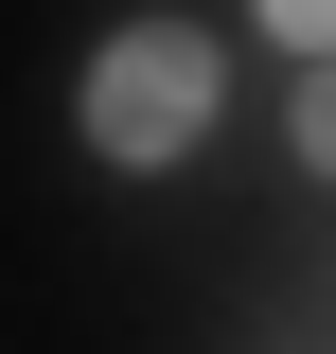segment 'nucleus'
<instances>
[{"label": "nucleus", "mask_w": 336, "mask_h": 354, "mask_svg": "<svg viewBox=\"0 0 336 354\" xmlns=\"http://www.w3.org/2000/svg\"><path fill=\"white\" fill-rule=\"evenodd\" d=\"M212 124V36H106V71H88V142L106 160H177V142Z\"/></svg>", "instance_id": "1"}, {"label": "nucleus", "mask_w": 336, "mask_h": 354, "mask_svg": "<svg viewBox=\"0 0 336 354\" xmlns=\"http://www.w3.org/2000/svg\"><path fill=\"white\" fill-rule=\"evenodd\" d=\"M301 160L336 177V53H319V88H301Z\"/></svg>", "instance_id": "2"}, {"label": "nucleus", "mask_w": 336, "mask_h": 354, "mask_svg": "<svg viewBox=\"0 0 336 354\" xmlns=\"http://www.w3.org/2000/svg\"><path fill=\"white\" fill-rule=\"evenodd\" d=\"M265 36H301V53H336V0H265Z\"/></svg>", "instance_id": "3"}]
</instances>
